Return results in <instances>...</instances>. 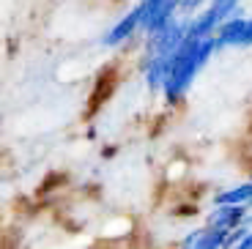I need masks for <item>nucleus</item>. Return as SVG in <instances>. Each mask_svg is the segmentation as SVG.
<instances>
[{
	"mask_svg": "<svg viewBox=\"0 0 252 249\" xmlns=\"http://www.w3.org/2000/svg\"><path fill=\"white\" fill-rule=\"evenodd\" d=\"M214 203H230V206H252V178L236 187L220 189L214 194Z\"/></svg>",
	"mask_w": 252,
	"mask_h": 249,
	"instance_id": "6e6552de",
	"label": "nucleus"
},
{
	"mask_svg": "<svg viewBox=\"0 0 252 249\" xmlns=\"http://www.w3.org/2000/svg\"><path fill=\"white\" fill-rule=\"evenodd\" d=\"M239 11H241V0H208L200 11L189 17V33L197 36V38L214 36L217 28H220L227 17H233V14H239Z\"/></svg>",
	"mask_w": 252,
	"mask_h": 249,
	"instance_id": "f03ea898",
	"label": "nucleus"
},
{
	"mask_svg": "<svg viewBox=\"0 0 252 249\" xmlns=\"http://www.w3.org/2000/svg\"><path fill=\"white\" fill-rule=\"evenodd\" d=\"M206 3L208 0H181V14H189V17H192V14H197Z\"/></svg>",
	"mask_w": 252,
	"mask_h": 249,
	"instance_id": "1a4fd4ad",
	"label": "nucleus"
},
{
	"mask_svg": "<svg viewBox=\"0 0 252 249\" xmlns=\"http://www.w3.org/2000/svg\"><path fill=\"white\" fill-rule=\"evenodd\" d=\"M143 3V38H151L181 14V0H140Z\"/></svg>",
	"mask_w": 252,
	"mask_h": 249,
	"instance_id": "7ed1b4c3",
	"label": "nucleus"
},
{
	"mask_svg": "<svg viewBox=\"0 0 252 249\" xmlns=\"http://www.w3.org/2000/svg\"><path fill=\"white\" fill-rule=\"evenodd\" d=\"M239 249H252V227L247 230V236H241L239 238V244H236Z\"/></svg>",
	"mask_w": 252,
	"mask_h": 249,
	"instance_id": "9d476101",
	"label": "nucleus"
},
{
	"mask_svg": "<svg viewBox=\"0 0 252 249\" xmlns=\"http://www.w3.org/2000/svg\"><path fill=\"white\" fill-rule=\"evenodd\" d=\"M178 244L187 249H225V247H233V230L203 224L197 230H189Z\"/></svg>",
	"mask_w": 252,
	"mask_h": 249,
	"instance_id": "39448f33",
	"label": "nucleus"
},
{
	"mask_svg": "<svg viewBox=\"0 0 252 249\" xmlns=\"http://www.w3.org/2000/svg\"><path fill=\"white\" fill-rule=\"evenodd\" d=\"M241 47H252V17H250V22H247L244 38H241Z\"/></svg>",
	"mask_w": 252,
	"mask_h": 249,
	"instance_id": "9b49d317",
	"label": "nucleus"
},
{
	"mask_svg": "<svg viewBox=\"0 0 252 249\" xmlns=\"http://www.w3.org/2000/svg\"><path fill=\"white\" fill-rule=\"evenodd\" d=\"M247 22L250 17H244V11L227 17L214 33V41H217V52L227 50V47H241V38H244V31H247Z\"/></svg>",
	"mask_w": 252,
	"mask_h": 249,
	"instance_id": "0eeeda50",
	"label": "nucleus"
},
{
	"mask_svg": "<svg viewBox=\"0 0 252 249\" xmlns=\"http://www.w3.org/2000/svg\"><path fill=\"white\" fill-rule=\"evenodd\" d=\"M252 206H230V203H214V211H208L206 224L214 227H225V230H236L247 222Z\"/></svg>",
	"mask_w": 252,
	"mask_h": 249,
	"instance_id": "423d86ee",
	"label": "nucleus"
},
{
	"mask_svg": "<svg viewBox=\"0 0 252 249\" xmlns=\"http://www.w3.org/2000/svg\"><path fill=\"white\" fill-rule=\"evenodd\" d=\"M214 55H217L214 36L197 38L187 31V38H184V44L176 50V55H173L167 80H164V85H162L164 104H170V107L181 104V101L187 99L189 88L195 85V80L200 77V71L206 69L208 63H211Z\"/></svg>",
	"mask_w": 252,
	"mask_h": 249,
	"instance_id": "f257e3e1",
	"label": "nucleus"
},
{
	"mask_svg": "<svg viewBox=\"0 0 252 249\" xmlns=\"http://www.w3.org/2000/svg\"><path fill=\"white\" fill-rule=\"evenodd\" d=\"M140 33H143V3H137L132 11H126L124 17L101 36V47H104V50H118V47H124L126 41H132Z\"/></svg>",
	"mask_w": 252,
	"mask_h": 249,
	"instance_id": "20e7f679",
	"label": "nucleus"
}]
</instances>
